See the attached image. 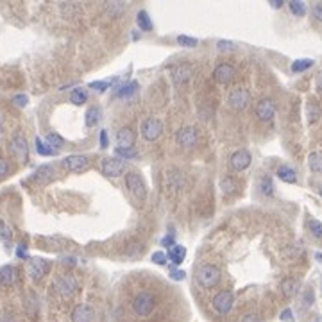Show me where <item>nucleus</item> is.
I'll use <instances>...</instances> for the list:
<instances>
[{
    "mask_svg": "<svg viewBox=\"0 0 322 322\" xmlns=\"http://www.w3.org/2000/svg\"><path fill=\"white\" fill-rule=\"evenodd\" d=\"M308 165L313 172H322V152H311L308 158Z\"/></svg>",
    "mask_w": 322,
    "mask_h": 322,
    "instance_id": "393cba45",
    "label": "nucleus"
},
{
    "mask_svg": "<svg viewBox=\"0 0 322 322\" xmlns=\"http://www.w3.org/2000/svg\"><path fill=\"white\" fill-rule=\"evenodd\" d=\"M100 147L102 149L107 147V131H100Z\"/></svg>",
    "mask_w": 322,
    "mask_h": 322,
    "instance_id": "09e8293b",
    "label": "nucleus"
},
{
    "mask_svg": "<svg viewBox=\"0 0 322 322\" xmlns=\"http://www.w3.org/2000/svg\"><path fill=\"white\" fill-rule=\"evenodd\" d=\"M36 150H38V154H41V156H54L56 154V150L50 149L49 145L45 143L41 138H36Z\"/></svg>",
    "mask_w": 322,
    "mask_h": 322,
    "instance_id": "2f4dec72",
    "label": "nucleus"
},
{
    "mask_svg": "<svg viewBox=\"0 0 322 322\" xmlns=\"http://www.w3.org/2000/svg\"><path fill=\"white\" fill-rule=\"evenodd\" d=\"M278 178L281 179V181H285V183H288V184L297 183V174H295L294 168H290V167H279Z\"/></svg>",
    "mask_w": 322,
    "mask_h": 322,
    "instance_id": "412c9836",
    "label": "nucleus"
},
{
    "mask_svg": "<svg viewBox=\"0 0 322 322\" xmlns=\"http://www.w3.org/2000/svg\"><path fill=\"white\" fill-rule=\"evenodd\" d=\"M161 133H163V124L158 118H147L142 124V136L147 142H156L161 136Z\"/></svg>",
    "mask_w": 322,
    "mask_h": 322,
    "instance_id": "9d476101",
    "label": "nucleus"
},
{
    "mask_svg": "<svg viewBox=\"0 0 322 322\" xmlns=\"http://www.w3.org/2000/svg\"><path fill=\"white\" fill-rule=\"evenodd\" d=\"M54 288H56V292L61 297H72L77 292V279L73 278L72 274H65V276L56 279Z\"/></svg>",
    "mask_w": 322,
    "mask_h": 322,
    "instance_id": "20e7f679",
    "label": "nucleus"
},
{
    "mask_svg": "<svg viewBox=\"0 0 322 322\" xmlns=\"http://www.w3.org/2000/svg\"><path fill=\"white\" fill-rule=\"evenodd\" d=\"M93 308L88 304H79L72 311V322H93Z\"/></svg>",
    "mask_w": 322,
    "mask_h": 322,
    "instance_id": "2eb2a0df",
    "label": "nucleus"
},
{
    "mask_svg": "<svg viewBox=\"0 0 322 322\" xmlns=\"http://www.w3.org/2000/svg\"><path fill=\"white\" fill-rule=\"evenodd\" d=\"M17 256L18 258H27V249H25V245H18Z\"/></svg>",
    "mask_w": 322,
    "mask_h": 322,
    "instance_id": "8fccbe9b",
    "label": "nucleus"
},
{
    "mask_svg": "<svg viewBox=\"0 0 322 322\" xmlns=\"http://www.w3.org/2000/svg\"><path fill=\"white\" fill-rule=\"evenodd\" d=\"M178 43L183 45V47H195L197 45V39L195 38H190V36H178Z\"/></svg>",
    "mask_w": 322,
    "mask_h": 322,
    "instance_id": "e433bc0d",
    "label": "nucleus"
},
{
    "mask_svg": "<svg viewBox=\"0 0 322 322\" xmlns=\"http://www.w3.org/2000/svg\"><path fill=\"white\" fill-rule=\"evenodd\" d=\"M313 15H315L319 20H322V6H315V7H313Z\"/></svg>",
    "mask_w": 322,
    "mask_h": 322,
    "instance_id": "603ef678",
    "label": "nucleus"
},
{
    "mask_svg": "<svg viewBox=\"0 0 322 322\" xmlns=\"http://www.w3.org/2000/svg\"><path fill=\"white\" fill-rule=\"evenodd\" d=\"M184 256H186V249L181 247V245H174L172 249L168 250V258H170L176 265H181V263H183Z\"/></svg>",
    "mask_w": 322,
    "mask_h": 322,
    "instance_id": "5701e85b",
    "label": "nucleus"
},
{
    "mask_svg": "<svg viewBox=\"0 0 322 322\" xmlns=\"http://www.w3.org/2000/svg\"><path fill=\"white\" fill-rule=\"evenodd\" d=\"M321 117H322V109L317 104L310 102V104H308V120H310V124L317 122Z\"/></svg>",
    "mask_w": 322,
    "mask_h": 322,
    "instance_id": "7c9ffc66",
    "label": "nucleus"
},
{
    "mask_svg": "<svg viewBox=\"0 0 322 322\" xmlns=\"http://www.w3.org/2000/svg\"><path fill=\"white\" fill-rule=\"evenodd\" d=\"M290 11L294 13L295 17H304V13H306L304 2H297V0H292V2H290Z\"/></svg>",
    "mask_w": 322,
    "mask_h": 322,
    "instance_id": "473e14b6",
    "label": "nucleus"
},
{
    "mask_svg": "<svg viewBox=\"0 0 322 322\" xmlns=\"http://www.w3.org/2000/svg\"><path fill=\"white\" fill-rule=\"evenodd\" d=\"M233 47L234 45L231 43V41H218V45H217V49L222 50V52H226V50H233Z\"/></svg>",
    "mask_w": 322,
    "mask_h": 322,
    "instance_id": "49530a36",
    "label": "nucleus"
},
{
    "mask_svg": "<svg viewBox=\"0 0 322 322\" xmlns=\"http://www.w3.org/2000/svg\"><path fill=\"white\" fill-rule=\"evenodd\" d=\"M261 188H263V192H265L267 195H272V181H270V179L268 178H265L263 179V183H261Z\"/></svg>",
    "mask_w": 322,
    "mask_h": 322,
    "instance_id": "37998d69",
    "label": "nucleus"
},
{
    "mask_svg": "<svg viewBox=\"0 0 322 322\" xmlns=\"http://www.w3.org/2000/svg\"><path fill=\"white\" fill-rule=\"evenodd\" d=\"M317 260H321V261H322V254H317Z\"/></svg>",
    "mask_w": 322,
    "mask_h": 322,
    "instance_id": "6e6d98bb",
    "label": "nucleus"
},
{
    "mask_svg": "<svg viewBox=\"0 0 322 322\" xmlns=\"http://www.w3.org/2000/svg\"><path fill=\"white\" fill-rule=\"evenodd\" d=\"M7 174H9V165H7L6 160H2V158H0V179L6 178Z\"/></svg>",
    "mask_w": 322,
    "mask_h": 322,
    "instance_id": "c03bdc74",
    "label": "nucleus"
},
{
    "mask_svg": "<svg viewBox=\"0 0 322 322\" xmlns=\"http://www.w3.org/2000/svg\"><path fill=\"white\" fill-rule=\"evenodd\" d=\"M313 67V61L311 59H297V61L292 63V72L299 73V72H304L308 68Z\"/></svg>",
    "mask_w": 322,
    "mask_h": 322,
    "instance_id": "cd10ccee",
    "label": "nucleus"
},
{
    "mask_svg": "<svg viewBox=\"0 0 322 322\" xmlns=\"http://www.w3.org/2000/svg\"><path fill=\"white\" fill-rule=\"evenodd\" d=\"M250 161H252V156H250L249 150H236L233 156H231V160H229V167L233 172H242L245 168L250 165Z\"/></svg>",
    "mask_w": 322,
    "mask_h": 322,
    "instance_id": "f8f14e48",
    "label": "nucleus"
},
{
    "mask_svg": "<svg viewBox=\"0 0 322 322\" xmlns=\"http://www.w3.org/2000/svg\"><path fill=\"white\" fill-rule=\"evenodd\" d=\"M242 322H260V319H258V315H254V313H249V315H245L244 319H242Z\"/></svg>",
    "mask_w": 322,
    "mask_h": 322,
    "instance_id": "3c124183",
    "label": "nucleus"
},
{
    "mask_svg": "<svg viewBox=\"0 0 322 322\" xmlns=\"http://www.w3.org/2000/svg\"><path fill=\"white\" fill-rule=\"evenodd\" d=\"M50 263L43 258H29L27 261V274L33 281H39L45 274L49 272Z\"/></svg>",
    "mask_w": 322,
    "mask_h": 322,
    "instance_id": "423d86ee",
    "label": "nucleus"
},
{
    "mask_svg": "<svg viewBox=\"0 0 322 322\" xmlns=\"http://www.w3.org/2000/svg\"><path fill=\"white\" fill-rule=\"evenodd\" d=\"M170 278L181 281V279H184V272H183V270H176V268H174L172 272H170Z\"/></svg>",
    "mask_w": 322,
    "mask_h": 322,
    "instance_id": "de8ad7c7",
    "label": "nucleus"
},
{
    "mask_svg": "<svg viewBox=\"0 0 322 322\" xmlns=\"http://www.w3.org/2000/svg\"><path fill=\"white\" fill-rule=\"evenodd\" d=\"M45 143L49 145L50 149H54L57 152V149H61L63 147V143H65V140L59 136V134H56V133H49L47 136H45Z\"/></svg>",
    "mask_w": 322,
    "mask_h": 322,
    "instance_id": "b1692460",
    "label": "nucleus"
},
{
    "mask_svg": "<svg viewBox=\"0 0 322 322\" xmlns=\"http://www.w3.org/2000/svg\"><path fill=\"white\" fill-rule=\"evenodd\" d=\"M310 231L315 238H322V222H319V220H310Z\"/></svg>",
    "mask_w": 322,
    "mask_h": 322,
    "instance_id": "f704fd0d",
    "label": "nucleus"
},
{
    "mask_svg": "<svg viewBox=\"0 0 322 322\" xmlns=\"http://www.w3.org/2000/svg\"><path fill=\"white\" fill-rule=\"evenodd\" d=\"M249 100H250L249 89L244 88V86H236L229 93V106L233 107L234 111H242L245 106L249 104Z\"/></svg>",
    "mask_w": 322,
    "mask_h": 322,
    "instance_id": "0eeeda50",
    "label": "nucleus"
},
{
    "mask_svg": "<svg viewBox=\"0 0 322 322\" xmlns=\"http://www.w3.org/2000/svg\"><path fill=\"white\" fill-rule=\"evenodd\" d=\"M213 73H215V79H217L220 84H229L234 77V68L231 67V65H228V63H222V65H218V67L215 68Z\"/></svg>",
    "mask_w": 322,
    "mask_h": 322,
    "instance_id": "dca6fc26",
    "label": "nucleus"
},
{
    "mask_svg": "<svg viewBox=\"0 0 322 322\" xmlns=\"http://www.w3.org/2000/svg\"><path fill=\"white\" fill-rule=\"evenodd\" d=\"M178 142L183 149H194L197 142H199V136H197V131L194 127H183L178 133Z\"/></svg>",
    "mask_w": 322,
    "mask_h": 322,
    "instance_id": "4468645a",
    "label": "nucleus"
},
{
    "mask_svg": "<svg viewBox=\"0 0 322 322\" xmlns=\"http://www.w3.org/2000/svg\"><path fill=\"white\" fill-rule=\"evenodd\" d=\"M136 89H138V83H127L118 89L117 95L118 97H133V95L136 93Z\"/></svg>",
    "mask_w": 322,
    "mask_h": 322,
    "instance_id": "c756f323",
    "label": "nucleus"
},
{
    "mask_svg": "<svg viewBox=\"0 0 322 322\" xmlns=\"http://www.w3.org/2000/svg\"><path fill=\"white\" fill-rule=\"evenodd\" d=\"M134 131L131 127H122L117 134V142L120 145V149H133L134 145Z\"/></svg>",
    "mask_w": 322,
    "mask_h": 322,
    "instance_id": "f3484780",
    "label": "nucleus"
},
{
    "mask_svg": "<svg viewBox=\"0 0 322 322\" xmlns=\"http://www.w3.org/2000/svg\"><path fill=\"white\" fill-rule=\"evenodd\" d=\"M63 167L67 168L68 172H83L89 167V160L83 154H72L63 160Z\"/></svg>",
    "mask_w": 322,
    "mask_h": 322,
    "instance_id": "9b49d317",
    "label": "nucleus"
},
{
    "mask_svg": "<svg viewBox=\"0 0 322 322\" xmlns=\"http://www.w3.org/2000/svg\"><path fill=\"white\" fill-rule=\"evenodd\" d=\"M274 115H276V106H274V102L270 99H261L256 104V117L260 118L261 122L272 120Z\"/></svg>",
    "mask_w": 322,
    "mask_h": 322,
    "instance_id": "ddd939ff",
    "label": "nucleus"
},
{
    "mask_svg": "<svg viewBox=\"0 0 322 322\" xmlns=\"http://www.w3.org/2000/svg\"><path fill=\"white\" fill-rule=\"evenodd\" d=\"M89 88L97 89V91H104L109 88V83L107 81H95V83H89Z\"/></svg>",
    "mask_w": 322,
    "mask_h": 322,
    "instance_id": "ea45409f",
    "label": "nucleus"
},
{
    "mask_svg": "<svg viewBox=\"0 0 322 322\" xmlns=\"http://www.w3.org/2000/svg\"><path fill=\"white\" fill-rule=\"evenodd\" d=\"M195 279L200 286L204 288H213L217 286L218 281H220V268L211 263H206V265H200L195 272Z\"/></svg>",
    "mask_w": 322,
    "mask_h": 322,
    "instance_id": "f257e3e1",
    "label": "nucleus"
},
{
    "mask_svg": "<svg viewBox=\"0 0 322 322\" xmlns=\"http://www.w3.org/2000/svg\"><path fill=\"white\" fill-rule=\"evenodd\" d=\"M233 303H234V295L231 290H220L213 297V308L218 313H229L231 308H233Z\"/></svg>",
    "mask_w": 322,
    "mask_h": 322,
    "instance_id": "1a4fd4ad",
    "label": "nucleus"
},
{
    "mask_svg": "<svg viewBox=\"0 0 322 322\" xmlns=\"http://www.w3.org/2000/svg\"><path fill=\"white\" fill-rule=\"evenodd\" d=\"M0 238H4V240L11 238V229H9V226H7L4 220H0Z\"/></svg>",
    "mask_w": 322,
    "mask_h": 322,
    "instance_id": "58836bf2",
    "label": "nucleus"
},
{
    "mask_svg": "<svg viewBox=\"0 0 322 322\" xmlns=\"http://www.w3.org/2000/svg\"><path fill=\"white\" fill-rule=\"evenodd\" d=\"M9 149H11L13 156H15L18 161L25 163V161L29 160V145L23 134H15V136H13L11 143H9Z\"/></svg>",
    "mask_w": 322,
    "mask_h": 322,
    "instance_id": "6e6552de",
    "label": "nucleus"
},
{
    "mask_svg": "<svg viewBox=\"0 0 322 322\" xmlns=\"http://www.w3.org/2000/svg\"><path fill=\"white\" fill-rule=\"evenodd\" d=\"M136 23H138V27L142 31H152V22H150L149 15L147 11H140L138 17H136Z\"/></svg>",
    "mask_w": 322,
    "mask_h": 322,
    "instance_id": "bb28decb",
    "label": "nucleus"
},
{
    "mask_svg": "<svg viewBox=\"0 0 322 322\" xmlns=\"http://www.w3.org/2000/svg\"><path fill=\"white\" fill-rule=\"evenodd\" d=\"M281 292H283L285 297H288V299H292L297 292H299V283L295 281L294 278H286L281 281Z\"/></svg>",
    "mask_w": 322,
    "mask_h": 322,
    "instance_id": "6ab92c4d",
    "label": "nucleus"
},
{
    "mask_svg": "<svg viewBox=\"0 0 322 322\" xmlns=\"http://www.w3.org/2000/svg\"><path fill=\"white\" fill-rule=\"evenodd\" d=\"M27 95H15L13 97V102H15V106H18V107H25L27 106Z\"/></svg>",
    "mask_w": 322,
    "mask_h": 322,
    "instance_id": "a19ab883",
    "label": "nucleus"
},
{
    "mask_svg": "<svg viewBox=\"0 0 322 322\" xmlns=\"http://www.w3.org/2000/svg\"><path fill=\"white\" fill-rule=\"evenodd\" d=\"M172 77L176 81V84H184L192 77V67L190 65H178V67L174 68Z\"/></svg>",
    "mask_w": 322,
    "mask_h": 322,
    "instance_id": "a211bd4d",
    "label": "nucleus"
},
{
    "mask_svg": "<svg viewBox=\"0 0 322 322\" xmlns=\"http://www.w3.org/2000/svg\"><path fill=\"white\" fill-rule=\"evenodd\" d=\"M115 152H117L118 158H136V156H138V152L134 149H120V147H118Z\"/></svg>",
    "mask_w": 322,
    "mask_h": 322,
    "instance_id": "c9c22d12",
    "label": "nucleus"
},
{
    "mask_svg": "<svg viewBox=\"0 0 322 322\" xmlns=\"http://www.w3.org/2000/svg\"><path fill=\"white\" fill-rule=\"evenodd\" d=\"M15 279H17V272H15V267L11 265H6L0 268V283L4 285V286H11L15 283Z\"/></svg>",
    "mask_w": 322,
    "mask_h": 322,
    "instance_id": "aec40b11",
    "label": "nucleus"
},
{
    "mask_svg": "<svg viewBox=\"0 0 322 322\" xmlns=\"http://www.w3.org/2000/svg\"><path fill=\"white\" fill-rule=\"evenodd\" d=\"M70 100H72L73 104L81 106V104H84V102L88 100V95H86V91H84L83 88H75L72 91V95H70Z\"/></svg>",
    "mask_w": 322,
    "mask_h": 322,
    "instance_id": "c85d7f7f",
    "label": "nucleus"
},
{
    "mask_svg": "<svg viewBox=\"0 0 322 322\" xmlns=\"http://www.w3.org/2000/svg\"><path fill=\"white\" fill-rule=\"evenodd\" d=\"M156 308V297L150 292H140L133 301V310L136 311V315L147 317L150 315Z\"/></svg>",
    "mask_w": 322,
    "mask_h": 322,
    "instance_id": "7ed1b4c3",
    "label": "nucleus"
},
{
    "mask_svg": "<svg viewBox=\"0 0 322 322\" xmlns=\"http://www.w3.org/2000/svg\"><path fill=\"white\" fill-rule=\"evenodd\" d=\"M220 186H222L224 194H233L236 190V181H233V178H224Z\"/></svg>",
    "mask_w": 322,
    "mask_h": 322,
    "instance_id": "72a5a7b5",
    "label": "nucleus"
},
{
    "mask_svg": "<svg viewBox=\"0 0 322 322\" xmlns=\"http://www.w3.org/2000/svg\"><path fill=\"white\" fill-rule=\"evenodd\" d=\"M161 245H163V247H170V249H172L174 245H176V238H174L172 234H167V236H163V238H161Z\"/></svg>",
    "mask_w": 322,
    "mask_h": 322,
    "instance_id": "79ce46f5",
    "label": "nucleus"
},
{
    "mask_svg": "<svg viewBox=\"0 0 322 322\" xmlns=\"http://www.w3.org/2000/svg\"><path fill=\"white\" fill-rule=\"evenodd\" d=\"M321 195H322V188H321Z\"/></svg>",
    "mask_w": 322,
    "mask_h": 322,
    "instance_id": "4d7b16f0",
    "label": "nucleus"
},
{
    "mask_svg": "<svg viewBox=\"0 0 322 322\" xmlns=\"http://www.w3.org/2000/svg\"><path fill=\"white\" fill-rule=\"evenodd\" d=\"M125 186H127L129 192L133 194V197L138 202H143L147 199V184H145L143 178L138 172L125 174Z\"/></svg>",
    "mask_w": 322,
    "mask_h": 322,
    "instance_id": "f03ea898",
    "label": "nucleus"
},
{
    "mask_svg": "<svg viewBox=\"0 0 322 322\" xmlns=\"http://www.w3.org/2000/svg\"><path fill=\"white\" fill-rule=\"evenodd\" d=\"M150 260L154 261L156 265H165V263H167V254L158 250V252H154V254L150 256Z\"/></svg>",
    "mask_w": 322,
    "mask_h": 322,
    "instance_id": "4c0bfd02",
    "label": "nucleus"
},
{
    "mask_svg": "<svg viewBox=\"0 0 322 322\" xmlns=\"http://www.w3.org/2000/svg\"><path fill=\"white\" fill-rule=\"evenodd\" d=\"M100 120V109L97 107V106H91L88 109V113H86V125L88 127H93V125H97Z\"/></svg>",
    "mask_w": 322,
    "mask_h": 322,
    "instance_id": "a878e982",
    "label": "nucleus"
},
{
    "mask_svg": "<svg viewBox=\"0 0 322 322\" xmlns=\"http://www.w3.org/2000/svg\"><path fill=\"white\" fill-rule=\"evenodd\" d=\"M281 321H285V322H294V313H292V310H290V308H286V310L281 311Z\"/></svg>",
    "mask_w": 322,
    "mask_h": 322,
    "instance_id": "a18cd8bd",
    "label": "nucleus"
},
{
    "mask_svg": "<svg viewBox=\"0 0 322 322\" xmlns=\"http://www.w3.org/2000/svg\"><path fill=\"white\" fill-rule=\"evenodd\" d=\"M52 174H54V168L50 167V165H41L36 170V174H34V179L39 181V183H47V181L52 179Z\"/></svg>",
    "mask_w": 322,
    "mask_h": 322,
    "instance_id": "4be33fe9",
    "label": "nucleus"
},
{
    "mask_svg": "<svg viewBox=\"0 0 322 322\" xmlns=\"http://www.w3.org/2000/svg\"><path fill=\"white\" fill-rule=\"evenodd\" d=\"M100 170L107 178H118L125 170V161L120 158H104L100 163Z\"/></svg>",
    "mask_w": 322,
    "mask_h": 322,
    "instance_id": "39448f33",
    "label": "nucleus"
},
{
    "mask_svg": "<svg viewBox=\"0 0 322 322\" xmlns=\"http://www.w3.org/2000/svg\"><path fill=\"white\" fill-rule=\"evenodd\" d=\"M315 84H317V89H319V91H322V72L319 73V75H317Z\"/></svg>",
    "mask_w": 322,
    "mask_h": 322,
    "instance_id": "864d4df0",
    "label": "nucleus"
},
{
    "mask_svg": "<svg viewBox=\"0 0 322 322\" xmlns=\"http://www.w3.org/2000/svg\"><path fill=\"white\" fill-rule=\"evenodd\" d=\"M270 6H272L274 9H279V7L283 6V0H272V2H270Z\"/></svg>",
    "mask_w": 322,
    "mask_h": 322,
    "instance_id": "5fc2aeb1",
    "label": "nucleus"
}]
</instances>
